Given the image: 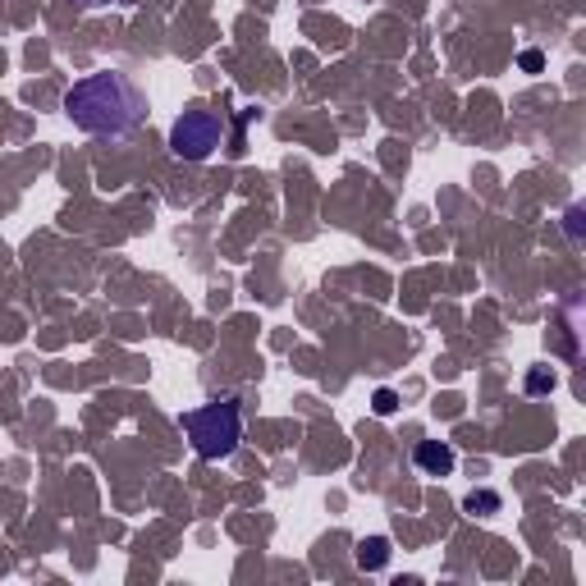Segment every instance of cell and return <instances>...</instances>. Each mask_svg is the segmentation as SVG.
<instances>
[{
	"instance_id": "cell-1",
	"label": "cell",
	"mask_w": 586,
	"mask_h": 586,
	"mask_svg": "<svg viewBox=\"0 0 586 586\" xmlns=\"http://www.w3.org/2000/svg\"><path fill=\"white\" fill-rule=\"evenodd\" d=\"M65 115L74 129L97 133V138H129L147 120V92L120 69H101V74L78 78L65 92Z\"/></svg>"
},
{
	"instance_id": "cell-2",
	"label": "cell",
	"mask_w": 586,
	"mask_h": 586,
	"mask_svg": "<svg viewBox=\"0 0 586 586\" xmlns=\"http://www.w3.org/2000/svg\"><path fill=\"white\" fill-rule=\"evenodd\" d=\"M184 435H188V445L197 449V458H211V463L229 458L243 440L239 399H216V403H202V408L184 413Z\"/></svg>"
},
{
	"instance_id": "cell-3",
	"label": "cell",
	"mask_w": 586,
	"mask_h": 586,
	"mask_svg": "<svg viewBox=\"0 0 586 586\" xmlns=\"http://www.w3.org/2000/svg\"><path fill=\"white\" fill-rule=\"evenodd\" d=\"M220 142H225V120L216 110H184L170 129V152L179 161H207Z\"/></svg>"
},
{
	"instance_id": "cell-4",
	"label": "cell",
	"mask_w": 586,
	"mask_h": 586,
	"mask_svg": "<svg viewBox=\"0 0 586 586\" xmlns=\"http://www.w3.org/2000/svg\"><path fill=\"white\" fill-rule=\"evenodd\" d=\"M413 463L422 467L426 477H449V472H454V449L445 445V440H422V445L413 449Z\"/></svg>"
},
{
	"instance_id": "cell-5",
	"label": "cell",
	"mask_w": 586,
	"mask_h": 586,
	"mask_svg": "<svg viewBox=\"0 0 586 586\" xmlns=\"http://www.w3.org/2000/svg\"><path fill=\"white\" fill-rule=\"evenodd\" d=\"M390 564V541L385 536H367V541H358V568H367V573H376V568Z\"/></svg>"
},
{
	"instance_id": "cell-6",
	"label": "cell",
	"mask_w": 586,
	"mask_h": 586,
	"mask_svg": "<svg viewBox=\"0 0 586 586\" xmlns=\"http://www.w3.org/2000/svg\"><path fill=\"white\" fill-rule=\"evenodd\" d=\"M463 509H467V513H481V518H486V513H500L504 500L495 495V490H472V495L463 500Z\"/></svg>"
},
{
	"instance_id": "cell-7",
	"label": "cell",
	"mask_w": 586,
	"mask_h": 586,
	"mask_svg": "<svg viewBox=\"0 0 586 586\" xmlns=\"http://www.w3.org/2000/svg\"><path fill=\"white\" fill-rule=\"evenodd\" d=\"M371 408H376L380 417H390L394 408H399V399H394V390H376V399H371Z\"/></svg>"
},
{
	"instance_id": "cell-8",
	"label": "cell",
	"mask_w": 586,
	"mask_h": 586,
	"mask_svg": "<svg viewBox=\"0 0 586 586\" xmlns=\"http://www.w3.org/2000/svg\"><path fill=\"white\" fill-rule=\"evenodd\" d=\"M554 385V376H545V371H532V376H527V390L532 394H545Z\"/></svg>"
},
{
	"instance_id": "cell-9",
	"label": "cell",
	"mask_w": 586,
	"mask_h": 586,
	"mask_svg": "<svg viewBox=\"0 0 586 586\" xmlns=\"http://www.w3.org/2000/svg\"><path fill=\"white\" fill-rule=\"evenodd\" d=\"M522 69H532L536 74V69H541V51H522Z\"/></svg>"
},
{
	"instance_id": "cell-10",
	"label": "cell",
	"mask_w": 586,
	"mask_h": 586,
	"mask_svg": "<svg viewBox=\"0 0 586 586\" xmlns=\"http://www.w3.org/2000/svg\"><path fill=\"white\" fill-rule=\"evenodd\" d=\"M568 234H573V239L582 234V211H568Z\"/></svg>"
},
{
	"instance_id": "cell-11",
	"label": "cell",
	"mask_w": 586,
	"mask_h": 586,
	"mask_svg": "<svg viewBox=\"0 0 586 586\" xmlns=\"http://www.w3.org/2000/svg\"><path fill=\"white\" fill-rule=\"evenodd\" d=\"M78 5H115V0H78Z\"/></svg>"
}]
</instances>
